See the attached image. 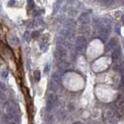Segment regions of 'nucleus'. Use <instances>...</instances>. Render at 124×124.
Listing matches in <instances>:
<instances>
[{
  "label": "nucleus",
  "mask_w": 124,
  "mask_h": 124,
  "mask_svg": "<svg viewBox=\"0 0 124 124\" xmlns=\"http://www.w3.org/2000/svg\"><path fill=\"white\" fill-rule=\"evenodd\" d=\"M34 7V2L32 0H28V9L31 10Z\"/></svg>",
  "instance_id": "19"
},
{
  "label": "nucleus",
  "mask_w": 124,
  "mask_h": 124,
  "mask_svg": "<svg viewBox=\"0 0 124 124\" xmlns=\"http://www.w3.org/2000/svg\"><path fill=\"white\" fill-rule=\"evenodd\" d=\"M5 99H6L5 95L3 94V92H2V90H0V100H1V101H4Z\"/></svg>",
  "instance_id": "23"
},
{
  "label": "nucleus",
  "mask_w": 124,
  "mask_h": 124,
  "mask_svg": "<svg viewBox=\"0 0 124 124\" xmlns=\"http://www.w3.org/2000/svg\"><path fill=\"white\" fill-rule=\"evenodd\" d=\"M39 36V32L38 31H34L31 33V37L32 38H37V37Z\"/></svg>",
  "instance_id": "20"
},
{
  "label": "nucleus",
  "mask_w": 124,
  "mask_h": 124,
  "mask_svg": "<svg viewBox=\"0 0 124 124\" xmlns=\"http://www.w3.org/2000/svg\"><path fill=\"white\" fill-rule=\"evenodd\" d=\"M39 48H40V50H41L42 52H45V51L48 50V45L45 44V42H41V44L39 45Z\"/></svg>",
  "instance_id": "16"
},
{
  "label": "nucleus",
  "mask_w": 124,
  "mask_h": 124,
  "mask_svg": "<svg viewBox=\"0 0 124 124\" xmlns=\"http://www.w3.org/2000/svg\"><path fill=\"white\" fill-rule=\"evenodd\" d=\"M33 77H34V80H35V82H38V81L40 80V71L38 70V69H36V70L34 71Z\"/></svg>",
  "instance_id": "14"
},
{
  "label": "nucleus",
  "mask_w": 124,
  "mask_h": 124,
  "mask_svg": "<svg viewBox=\"0 0 124 124\" xmlns=\"http://www.w3.org/2000/svg\"><path fill=\"white\" fill-rule=\"evenodd\" d=\"M56 99H57V97H56V95L54 93H50L49 95H48V98H47V109L49 110V111H51V110L53 109L54 103L56 102Z\"/></svg>",
  "instance_id": "2"
},
{
  "label": "nucleus",
  "mask_w": 124,
  "mask_h": 124,
  "mask_svg": "<svg viewBox=\"0 0 124 124\" xmlns=\"http://www.w3.org/2000/svg\"><path fill=\"white\" fill-rule=\"evenodd\" d=\"M33 26H34V23H33V22H31L30 24H28V25H27V27H28V28H32Z\"/></svg>",
  "instance_id": "26"
},
{
  "label": "nucleus",
  "mask_w": 124,
  "mask_h": 124,
  "mask_svg": "<svg viewBox=\"0 0 124 124\" xmlns=\"http://www.w3.org/2000/svg\"><path fill=\"white\" fill-rule=\"evenodd\" d=\"M113 2H114V0H102V3L106 5H111Z\"/></svg>",
  "instance_id": "22"
},
{
  "label": "nucleus",
  "mask_w": 124,
  "mask_h": 124,
  "mask_svg": "<svg viewBox=\"0 0 124 124\" xmlns=\"http://www.w3.org/2000/svg\"><path fill=\"white\" fill-rule=\"evenodd\" d=\"M59 7H60V3H59V2H56V3H55V6H54V9H53V12H54V13L57 12L58 9H59Z\"/></svg>",
  "instance_id": "18"
},
{
  "label": "nucleus",
  "mask_w": 124,
  "mask_h": 124,
  "mask_svg": "<svg viewBox=\"0 0 124 124\" xmlns=\"http://www.w3.org/2000/svg\"><path fill=\"white\" fill-rule=\"evenodd\" d=\"M88 31V26L87 24H82V26L79 27V32L80 33H85Z\"/></svg>",
  "instance_id": "12"
},
{
  "label": "nucleus",
  "mask_w": 124,
  "mask_h": 124,
  "mask_svg": "<svg viewBox=\"0 0 124 124\" xmlns=\"http://www.w3.org/2000/svg\"><path fill=\"white\" fill-rule=\"evenodd\" d=\"M75 45H77V50L78 51H82L84 49V47L86 45V39L84 36H79L77 37L75 40Z\"/></svg>",
  "instance_id": "3"
},
{
  "label": "nucleus",
  "mask_w": 124,
  "mask_h": 124,
  "mask_svg": "<svg viewBox=\"0 0 124 124\" xmlns=\"http://www.w3.org/2000/svg\"><path fill=\"white\" fill-rule=\"evenodd\" d=\"M114 112L113 111H107L106 112V114H104V118H106L107 120H111L112 118H114Z\"/></svg>",
  "instance_id": "11"
},
{
  "label": "nucleus",
  "mask_w": 124,
  "mask_h": 124,
  "mask_svg": "<svg viewBox=\"0 0 124 124\" xmlns=\"http://www.w3.org/2000/svg\"><path fill=\"white\" fill-rule=\"evenodd\" d=\"M30 37H31V34L29 33L28 31H26V32H25V39L27 40V41H28V40L30 39Z\"/></svg>",
  "instance_id": "24"
},
{
  "label": "nucleus",
  "mask_w": 124,
  "mask_h": 124,
  "mask_svg": "<svg viewBox=\"0 0 124 124\" xmlns=\"http://www.w3.org/2000/svg\"><path fill=\"white\" fill-rule=\"evenodd\" d=\"M7 74H8V71H7L6 69H4V70H2V72H1V78L2 79H5V78L7 77Z\"/></svg>",
  "instance_id": "21"
},
{
  "label": "nucleus",
  "mask_w": 124,
  "mask_h": 124,
  "mask_svg": "<svg viewBox=\"0 0 124 124\" xmlns=\"http://www.w3.org/2000/svg\"><path fill=\"white\" fill-rule=\"evenodd\" d=\"M0 90H5V85L0 82Z\"/></svg>",
  "instance_id": "25"
},
{
  "label": "nucleus",
  "mask_w": 124,
  "mask_h": 124,
  "mask_svg": "<svg viewBox=\"0 0 124 124\" xmlns=\"http://www.w3.org/2000/svg\"><path fill=\"white\" fill-rule=\"evenodd\" d=\"M13 4H15V0H12V1H9V3H8L9 6H12V5H13Z\"/></svg>",
  "instance_id": "28"
},
{
  "label": "nucleus",
  "mask_w": 124,
  "mask_h": 124,
  "mask_svg": "<svg viewBox=\"0 0 124 124\" xmlns=\"http://www.w3.org/2000/svg\"><path fill=\"white\" fill-rule=\"evenodd\" d=\"M50 84H51V88H52L53 89V90H57V83H56L55 82V81H51V83H50Z\"/></svg>",
  "instance_id": "17"
},
{
  "label": "nucleus",
  "mask_w": 124,
  "mask_h": 124,
  "mask_svg": "<svg viewBox=\"0 0 124 124\" xmlns=\"http://www.w3.org/2000/svg\"><path fill=\"white\" fill-rule=\"evenodd\" d=\"M49 68H50V65H49V64H48V65H47V67H45V72H48V71H49Z\"/></svg>",
  "instance_id": "27"
},
{
  "label": "nucleus",
  "mask_w": 124,
  "mask_h": 124,
  "mask_svg": "<svg viewBox=\"0 0 124 124\" xmlns=\"http://www.w3.org/2000/svg\"><path fill=\"white\" fill-rule=\"evenodd\" d=\"M75 26H77V22H75L74 19H68V20H66L65 23H64L65 29H68V30H71V29L75 28Z\"/></svg>",
  "instance_id": "4"
},
{
  "label": "nucleus",
  "mask_w": 124,
  "mask_h": 124,
  "mask_svg": "<svg viewBox=\"0 0 124 124\" xmlns=\"http://www.w3.org/2000/svg\"><path fill=\"white\" fill-rule=\"evenodd\" d=\"M60 34L62 35V37H66V36L69 35V30L68 29H63V30L60 32Z\"/></svg>",
  "instance_id": "15"
},
{
  "label": "nucleus",
  "mask_w": 124,
  "mask_h": 124,
  "mask_svg": "<svg viewBox=\"0 0 124 124\" xmlns=\"http://www.w3.org/2000/svg\"><path fill=\"white\" fill-rule=\"evenodd\" d=\"M116 45H118V41L116 38H112L110 40V42L107 45V48H106V51H109L110 49H114Z\"/></svg>",
  "instance_id": "6"
},
{
  "label": "nucleus",
  "mask_w": 124,
  "mask_h": 124,
  "mask_svg": "<svg viewBox=\"0 0 124 124\" xmlns=\"http://www.w3.org/2000/svg\"><path fill=\"white\" fill-rule=\"evenodd\" d=\"M121 56V49L120 48H116L114 52L112 53V59L113 60H118Z\"/></svg>",
  "instance_id": "7"
},
{
  "label": "nucleus",
  "mask_w": 124,
  "mask_h": 124,
  "mask_svg": "<svg viewBox=\"0 0 124 124\" xmlns=\"http://www.w3.org/2000/svg\"><path fill=\"white\" fill-rule=\"evenodd\" d=\"M59 67H62V68H68V67H70V63L67 62L66 60H61V59H60V62H59Z\"/></svg>",
  "instance_id": "9"
},
{
  "label": "nucleus",
  "mask_w": 124,
  "mask_h": 124,
  "mask_svg": "<svg viewBox=\"0 0 124 124\" xmlns=\"http://www.w3.org/2000/svg\"><path fill=\"white\" fill-rule=\"evenodd\" d=\"M66 55H67V51L63 45H58L57 49H56V52H55L56 57L58 59H62V58H65Z\"/></svg>",
  "instance_id": "1"
},
{
  "label": "nucleus",
  "mask_w": 124,
  "mask_h": 124,
  "mask_svg": "<svg viewBox=\"0 0 124 124\" xmlns=\"http://www.w3.org/2000/svg\"><path fill=\"white\" fill-rule=\"evenodd\" d=\"M8 40H9V44L12 45H19V38L17 36H10L8 38Z\"/></svg>",
  "instance_id": "10"
},
{
  "label": "nucleus",
  "mask_w": 124,
  "mask_h": 124,
  "mask_svg": "<svg viewBox=\"0 0 124 124\" xmlns=\"http://www.w3.org/2000/svg\"><path fill=\"white\" fill-rule=\"evenodd\" d=\"M68 45V44L64 40L63 37H58V38H57V45ZM68 47H69V45H68Z\"/></svg>",
  "instance_id": "13"
},
{
  "label": "nucleus",
  "mask_w": 124,
  "mask_h": 124,
  "mask_svg": "<svg viewBox=\"0 0 124 124\" xmlns=\"http://www.w3.org/2000/svg\"><path fill=\"white\" fill-rule=\"evenodd\" d=\"M79 22L81 24H88L89 22H90V17H89L88 13H82V15L79 17Z\"/></svg>",
  "instance_id": "5"
},
{
  "label": "nucleus",
  "mask_w": 124,
  "mask_h": 124,
  "mask_svg": "<svg viewBox=\"0 0 124 124\" xmlns=\"http://www.w3.org/2000/svg\"><path fill=\"white\" fill-rule=\"evenodd\" d=\"M114 69L116 71H118V69H120V66L119 65H116V66H114Z\"/></svg>",
  "instance_id": "29"
},
{
  "label": "nucleus",
  "mask_w": 124,
  "mask_h": 124,
  "mask_svg": "<svg viewBox=\"0 0 124 124\" xmlns=\"http://www.w3.org/2000/svg\"><path fill=\"white\" fill-rule=\"evenodd\" d=\"M61 78H62V75L60 72H55V74H53V81H55L57 84H60V82H61Z\"/></svg>",
  "instance_id": "8"
}]
</instances>
